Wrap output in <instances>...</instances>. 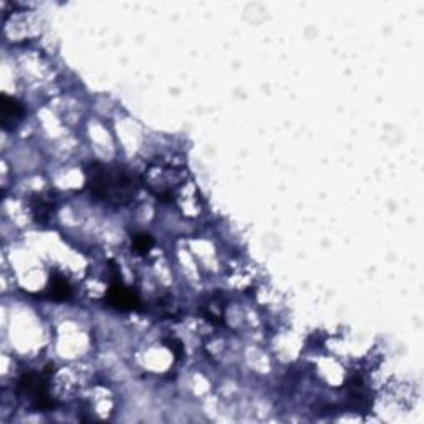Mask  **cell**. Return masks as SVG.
<instances>
[{"mask_svg":"<svg viewBox=\"0 0 424 424\" xmlns=\"http://www.w3.org/2000/svg\"><path fill=\"white\" fill-rule=\"evenodd\" d=\"M107 300L111 307H115L118 310H134V308H138V305H139V299H138L136 292H133L131 288L125 287L123 283H120V282L113 283V285L110 287Z\"/></svg>","mask_w":424,"mask_h":424,"instance_id":"cell-4","label":"cell"},{"mask_svg":"<svg viewBox=\"0 0 424 424\" xmlns=\"http://www.w3.org/2000/svg\"><path fill=\"white\" fill-rule=\"evenodd\" d=\"M144 181L161 201L176 198L178 191L186 184L184 169L174 164H151Z\"/></svg>","mask_w":424,"mask_h":424,"instance_id":"cell-2","label":"cell"},{"mask_svg":"<svg viewBox=\"0 0 424 424\" xmlns=\"http://www.w3.org/2000/svg\"><path fill=\"white\" fill-rule=\"evenodd\" d=\"M86 184L91 196L110 205H126L136 198L138 181L129 171L118 166L91 164L86 173Z\"/></svg>","mask_w":424,"mask_h":424,"instance_id":"cell-1","label":"cell"},{"mask_svg":"<svg viewBox=\"0 0 424 424\" xmlns=\"http://www.w3.org/2000/svg\"><path fill=\"white\" fill-rule=\"evenodd\" d=\"M48 295L55 300H67L72 297V285H70L67 278L52 277L50 285H48Z\"/></svg>","mask_w":424,"mask_h":424,"instance_id":"cell-6","label":"cell"},{"mask_svg":"<svg viewBox=\"0 0 424 424\" xmlns=\"http://www.w3.org/2000/svg\"><path fill=\"white\" fill-rule=\"evenodd\" d=\"M32 211L38 222H47L48 219H50L52 212H54V204L40 196V198L35 199V203L32 204Z\"/></svg>","mask_w":424,"mask_h":424,"instance_id":"cell-7","label":"cell"},{"mask_svg":"<svg viewBox=\"0 0 424 424\" xmlns=\"http://www.w3.org/2000/svg\"><path fill=\"white\" fill-rule=\"evenodd\" d=\"M0 110H2V126L3 128H12L15 126L17 121L24 116V107L17 102V100L10 98V96L2 95V103H0Z\"/></svg>","mask_w":424,"mask_h":424,"instance_id":"cell-5","label":"cell"},{"mask_svg":"<svg viewBox=\"0 0 424 424\" xmlns=\"http://www.w3.org/2000/svg\"><path fill=\"white\" fill-rule=\"evenodd\" d=\"M19 393L24 400H27L37 409L54 408L55 405L48 395L47 377L42 373H25L19 382Z\"/></svg>","mask_w":424,"mask_h":424,"instance_id":"cell-3","label":"cell"},{"mask_svg":"<svg viewBox=\"0 0 424 424\" xmlns=\"http://www.w3.org/2000/svg\"><path fill=\"white\" fill-rule=\"evenodd\" d=\"M133 246L139 253H146L152 247V239L150 235H138V237H134L133 240Z\"/></svg>","mask_w":424,"mask_h":424,"instance_id":"cell-8","label":"cell"}]
</instances>
